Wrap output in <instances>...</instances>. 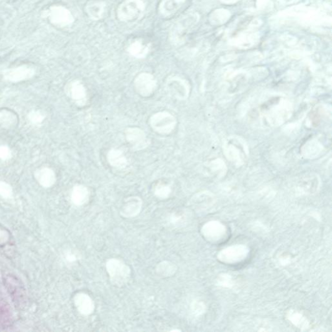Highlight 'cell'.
Returning <instances> with one entry per match:
<instances>
[{
  "mask_svg": "<svg viewBox=\"0 0 332 332\" xmlns=\"http://www.w3.org/2000/svg\"><path fill=\"white\" fill-rule=\"evenodd\" d=\"M125 139L134 151L146 149L149 146L150 140L146 132L139 127H128L125 131Z\"/></svg>",
  "mask_w": 332,
  "mask_h": 332,
  "instance_id": "obj_5",
  "label": "cell"
},
{
  "mask_svg": "<svg viewBox=\"0 0 332 332\" xmlns=\"http://www.w3.org/2000/svg\"><path fill=\"white\" fill-rule=\"evenodd\" d=\"M184 0H163L159 6V11L165 16H170L175 13L182 4Z\"/></svg>",
  "mask_w": 332,
  "mask_h": 332,
  "instance_id": "obj_15",
  "label": "cell"
},
{
  "mask_svg": "<svg viewBox=\"0 0 332 332\" xmlns=\"http://www.w3.org/2000/svg\"><path fill=\"white\" fill-rule=\"evenodd\" d=\"M17 122V117L14 112L9 110H4L0 111V126L5 129L15 126Z\"/></svg>",
  "mask_w": 332,
  "mask_h": 332,
  "instance_id": "obj_16",
  "label": "cell"
},
{
  "mask_svg": "<svg viewBox=\"0 0 332 332\" xmlns=\"http://www.w3.org/2000/svg\"><path fill=\"white\" fill-rule=\"evenodd\" d=\"M145 9L142 0H125L117 10L118 18L122 22H130L139 18Z\"/></svg>",
  "mask_w": 332,
  "mask_h": 332,
  "instance_id": "obj_3",
  "label": "cell"
},
{
  "mask_svg": "<svg viewBox=\"0 0 332 332\" xmlns=\"http://www.w3.org/2000/svg\"><path fill=\"white\" fill-rule=\"evenodd\" d=\"M135 89L142 97H149L154 92L157 88V81L149 73H141L135 78Z\"/></svg>",
  "mask_w": 332,
  "mask_h": 332,
  "instance_id": "obj_4",
  "label": "cell"
},
{
  "mask_svg": "<svg viewBox=\"0 0 332 332\" xmlns=\"http://www.w3.org/2000/svg\"><path fill=\"white\" fill-rule=\"evenodd\" d=\"M34 73L35 71L33 68L22 66L4 71V77L10 82L18 83L33 77Z\"/></svg>",
  "mask_w": 332,
  "mask_h": 332,
  "instance_id": "obj_7",
  "label": "cell"
},
{
  "mask_svg": "<svg viewBox=\"0 0 332 332\" xmlns=\"http://www.w3.org/2000/svg\"><path fill=\"white\" fill-rule=\"evenodd\" d=\"M128 51L130 55L134 57L142 58H144L148 53L149 48L142 42L136 41L130 44Z\"/></svg>",
  "mask_w": 332,
  "mask_h": 332,
  "instance_id": "obj_18",
  "label": "cell"
},
{
  "mask_svg": "<svg viewBox=\"0 0 332 332\" xmlns=\"http://www.w3.org/2000/svg\"><path fill=\"white\" fill-rule=\"evenodd\" d=\"M171 193L170 186L165 184H157L154 188V194L160 199L168 198Z\"/></svg>",
  "mask_w": 332,
  "mask_h": 332,
  "instance_id": "obj_20",
  "label": "cell"
},
{
  "mask_svg": "<svg viewBox=\"0 0 332 332\" xmlns=\"http://www.w3.org/2000/svg\"><path fill=\"white\" fill-rule=\"evenodd\" d=\"M143 201L137 196H132L127 198L123 205L120 213L125 218L136 217L142 210Z\"/></svg>",
  "mask_w": 332,
  "mask_h": 332,
  "instance_id": "obj_8",
  "label": "cell"
},
{
  "mask_svg": "<svg viewBox=\"0 0 332 332\" xmlns=\"http://www.w3.org/2000/svg\"><path fill=\"white\" fill-rule=\"evenodd\" d=\"M176 269L174 265L171 262H162L157 265V272L160 276L168 277L171 276L175 271Z\"/></svg>",
  "mask_w": 332,
  "mask_h": 332,
  "instance_id": "obj_19",
  "label": "cell"
},
{
  "mask_svg": "<svg viewBox=\"0 0 332 332\" xmlns=\"http://www.w3.org/2000/svg\"><path fill=\"white\" fill-rule=\"evenodd\" d=\"M35 177L36 180L41 186L45 188H50L56 182V174L52 169L50 168H43L36 172Z\"/></svg>",
  "mask_w": 332,
  "mask_h": 332,
  "instance_id": "obj_13",
  "label": "cell"
},
{
  "mask_svg": "<svg viewBox=\"0 0 332 332\" xmlns=\"http://www.w3.org/2000/svg\"><path fill=\"white\" fill-rule=\"evenodd\" d=\"M71 97L79 106H84L87 102V92L85 85L80 81H75L71 85Z\"/></svg>",
  "mask_w": 332,
  "mask_h": 332,
  "instance_id": "obj_12",
  "label": "cell"
},
{
  "mask_svg": "<svg viewBox=\"0 0 332 332\" xmlns=\"http://www.w3.org/2000/svg\"><path fill=\"white\" fill-rule=\"evenodd\" d=\"M149 124L152 129L157 133L166 135L173 131L176 126L177 120L170 112L161 111L151 115Z\"/></svg>",
  "mask_w": 332,
  "mask_h": 332,
  "instance_id": "obj_2",
  "label": "cell"
},
{
  "mask_svg": "<svg viewBox=\"0 0 332 332\" xmlns=\"http://www.w3.org/2000/svg\"><path fill=\"white\" fill-rule=\"evenodd\" d=\"M74 303L76 308L83 316H90L94 311V302L87 294L80 292L76 295L74 297Z\"/></svg>",
  "mask_w": 332,
  "mask_h": 332,
  "instance_id": "obj_9",
  "label": "cell"
},
{
  "mask_svg": "<svg viewBox=\"0 0 332 332\" xmlns=\"http://www.w3.org/2000/svg\"><path fill=\"white\" fill-rule=\"evenodd\" d=\"M48 17L53 25L58 27L70 25L74 19L70 11L61 6L51 7L48 11Z\"/></svg>",
  "mask_w": 332,
  "mask_h": 332,
  "instance_id": "obj_6",
  "label": "cell"
},
{
  "mask_svg": "<svg viewBox=\"0 0 332 332\" xmlns=\"http://www.w3.org/2000/svg\"><path fill=\"white\" fill-rule=\"evenodd\" d=\"M90 198L88 189L84 185H76L72 192V201L75 205L82 206L88 202Z\"/></svg>",
  "mask_w": 332,
  "mask_h": 332,
  "instance_id": "obj_14",
  "label": "cell"
},
{
  "mask_svg": "<svg viewBox=\"0 0 332 332\" xmlns=\"http://www.w3.org/2000/svg\"><path fill=\"white\" fill-rule=\"evenodd\" d=\"M12 194V188L9 184L0 181V195L4 198H9Z\"/></svg>",
  "mask_w": 332,
  "mask_h": 332,
  "instance_id": "obj_22",
  "label": "cell"
},
{
  "mask_svg": "<svg viewBox=\"0 0 332 332\" xmlns=\"http://www.w3.org/2000/svg\"><path fill=\"white\" fill-rule=\"evenodd\" d=\"M105 5L103 2H92L90 4L88 5L87 8V13L90 18L97 21L102 18L103 13H104Z\"/></svg>",
  "mask_w": 332,
  "mask_h": 332,
  "instance_id": "obj_17",
  "label": "cell"
},
{
  "mask_svg": "<svg viewBox=\"0 0 332 332\" xmlns=\"http://www.w3.org/2000/svg\"><path fill=\"white\" fill-rule=\"evenodd\" d=\"M106 269L110 282L116 286H122L130 277V269L123 261L116 258L109 259L106 263Z\"/></svg>",
  "mask_w": 332,
  "mask_h": 332,
  "instance_id": "obj_1",
  "label": "cell"
},
{
  "mask_svg": "<svg viewBox=\"0 0 332 332\" xmlns=\"http://www.w3.org/2000/svg\"><path fill=\"white\" fill-rule=\"evenodd\" d=\"M28 118L32 124L36 125L41 124L44 120V116L43 114L38 111L31 112L28 115Z\"/></svg>",
  "mask_w": 332,
  "mask_h": 332,
  "instance_id": "obj_21",
  "label": "cell"
},
{
  "mask_svg": "<svg viewBox=\"0 0 332 332\" xmlns=\"http://www.w3.org/2000/svg\"><path fill=\"white\" fill-rule=\"evenodd\" d=\"M107 160L113 168L122 169L126 168L128 160L122 150L112 148L107 154Z\"/></svg>",
  "mask_w": 332,
  "mask_h": 332,
  "instance_id": "obj_11",
  "label": "cell"
},
{
  "mask_svg": "<svg viewBox=\"0 0 332 332\" xmlns=\"http://www.w3.org/2000/svg\"><path fill=\"white\" fill-rule=\"evenodd\" d=\"M11 155V151L8 147L1 146L0 147V159L6 160L9 158Z\"/></svg>",
  "mask_w": 332,
  "mask_h": 332,
  "instance_id": "obj_23",
  "label": "cell"
},
{
  "mask_svg": "<svg viewBox=\"0 0 332 332\" xmlns=\"http://www.w3.org/2000/svg\"><path fill=\"white\" fill-rule=\"evenodd\" d=\"M166 87L169 94L177 99L185 97L186 90L185 85L181 79L170 77L166 81Z\"/></svg>",
  "mask_w": 332,
  "mask_h": 332,
  "instance_id": "obj_10",
  "label": "cell"
}]
</instances>
